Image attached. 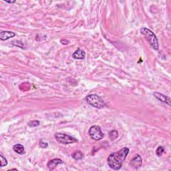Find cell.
<instances>
[{"instance_id": "1", "label": "cell", "mask_w": 171, "mask_h": 171, "mask_svg": "<svg viewBox=\"0 0 171 171\" xmlns=\"http://www.w3.org/2000/svg\"><path fill=\"white\" fill-rule=\"evenodd\" d=\"M128 153L129 148L124 147L118 152L110 154L107 159V163L110 168L115 170H120Z\"/></svg>"}, {"instance_id": "2", "label": "cell", "mask_w": 171, "mask_h": 171, "mask_svg": "<svg viewBox=\"0 0 171 171\" xmlns=\"http://www.w3.org/2000/svg\"><path fill=\"white\" fill-rule=\"evenodd\" d=\"M140 33L145 37V38L150 44V46L154 50H158V48H159L158 41L156 35L154 34L153 31H152L147 27H142L140 29Z\"/></svg>"}, {"instance_id": "3", "label": "cell", "mask_w": 171, "mask_h": 171, "mask_svg": "<svg viewBox=\"0 0 171 171\" xmlns=\"http://www.w3.org/2000/svg\"><path fill=\"white\" fill-rule=\"evenodd\" d=\"M86 102L89 105L96 108H102L106 106V104L102 99V98H100L99 96L95 94L88 95L86 98Z\"/></svg>"}, {"instance_id": "4", "label": "cell", "mask_w": 171, "mask_h": 171, "mask_svg": "<svg viewBox=\"0 0 171 171\" xmlns=\"http://www.w3.org/2000/svg\"><path fill=\"white\" fill-rule=\"evenodd\" d=\"M55 138L58 142L64 144H69L78 142V139L70 135L63 134V133H56L55 134Z\"/></svg>"}, {"instance_id": "5", "label": "cell", "mask_w": 171, "mask_h": 171, "mask_svg": "<svg viewBox=\"0 0 171 171\" xmlns=\"http://www.w3.org/2000/svg\"><path fill=\"white\" fill-rule=\"evenodd\" d=\"M88 134H89L91 138L94 140H100L104 137L102 129L98 125L92 126L88 131Z\"/></svg>"}, {"instance_id": "6", "label": "cell", "mask_w": 171, "mask_h": 171, "mask_svg": "<svg viewBox=\"0 0 171 171\" xmlns=\"http://www.w3.org/2000/svg\"><path fill=\"white\" fill-rule=\"evenodd\" d=\"M142 158L139 154H137L136 155V156L133 158V159L131 160V166L133 168H134L136 169H138L142 166Z\"/></svg>"}, {"instance_id": "7", "label": "cell", "mask_w": 171, "mask_h": 171, "mask_svg": "<svg viewBox=\"0 0 171 171\" xmlns=\"http://www.w3.org/2000/svg\"><path fill=\"white\" fill-rule=\"evenodd\" d=\"M154 96L156 98L160 101V102L165 103L168 104L169 106H170V98L169 96H165V95H164L163 94H161L159 92H154Z\"/></svg>"}, {"instance_id": "8", "label": "cell", "mask_w": 171, "mask_h": 171, "mask_svg": "<svg viewBox=\"0 0 171 171\" xmlns=\"http://www.w3.org/2000/svg\"><path fill=\"white\" fill-rule=\"evenodd\" d=\"M15 36L14 32H12L10 31H2L0 33V39L2 41H5L9 39L14 37Z\"/></svg>"}, {"instance_id": "9", "label": "cell", "mask_w": 171, "mask_h": 171, "mask_svg": "<svg viewBox=\"0 0 171 171\" xmlns=\"http://www.w3.org/2000/svg\"><path fill=\"white\" fill-rule=\"evenodd\" d=\"M63 163V161L61 159H59V158H54V159L50 160L48 163H47V166L49 170H52L53 169H56V167L58 165L60 164H62Z\"/></svg>"}, {"instance_id": "10", "label": "cell", "mask_w": 171, "mask_h": 171, "mask_svg": "<svg viewBox=\"0 0 171 171\" xmlns=\"http://www.w3.org/2000/svg\"><path fill=\"white\" fill-rule=\"evenodd\" d=\"M72 57L76 60H84L86 57V53L84 50L78 48L76 51H75L72 54Z\"/></svg>"}, {"instance_id": "11", "label": "cell", "mask_w": 171, "mask_h": 171, "mask_svg": "<svg viewBox=\"0 0 171 171\" xmlns=\"http://www.w3.org/2000/svg\"><path fill=\"white\" fill-rule=\"evenodd\" d=\"M14 150L19 154H23L25 153V148L23 145L20 144H17L14 146Z\"/></svg>"}, {"instance_id": "12", "label": "cell", "mask_w": 171, "mask_h": 171, "mask_svg": "<svg viewBox=\"0 0 171 171\" xmlns=\"http://www.w3.org/2000/svg\"><path fill=\"white\" fill-rule=\"evenodd\" d=\"M83 156H84L83 154H82V152L79 151V150L75 152V153L72 154V158H73V159L76 160H79L82 159Z\"/></svg>"}, {"instance_id": "13", "label": "cell", "mask_w": 171, "mask_h": 171, "mask_svg": "<svg viewBox=\"0 0 171 171\" xmlns=\"http://www.w3.org/2000/svg\"><path fill=\"white\" fill-rule=\"evenodd\" d=\"M118 137V132L116 131H112L109 132V138L112 140H115Z\"/></svg>"}, {"instance_id": "14", "label": "cell", "mask_w": 171, "mask_h": 171, "mask_svg": "<svg viewBox=\"0 0 171 171\" xmlns=\"http://www.w3.org/2000/svg\"><path fill=\"white\" fill-rule=\"evenodd\" d=\"M40 124V121L38 120H32V121H30L28 123V126L30 127H36V126H39Z\"/></svg>"}, {"instance_id": "15", "label": "cell", "mask_w": 171, "mask_h": 171, "mask_svg": "<svg viewBox=\"0 0 171 171\" xmlns=\"http://www.w3.org/2000/svg\"><path fill=\"white\" fill-rule=\"evenodd\" d=\"M164 153V148L163 147H158L156 149V153L157 154V156H162L163 154Z\"/></svg>"}, {"instance_id": "16", "label": "cell", "mask_w": 171, "mask_h": 171, "mask_svg": "<svg viewBox=\"0 0 171 171\" xmlns=\"http://www.w3.org/2000/svg\"><path fill=\"white\" fill-rule=\"evenodd\" d=\"M0 158H1V167H4L5 166L8 165V160L5 157H4L2 155H0Z\"/></svg>"}, {"instance_id": "17", "label": "cell", "mask_w": 171, "mask_h": 171, "mask_svg": "<svg viewBox=\"0 0 171 171\" xmlns=\"http://www.w3.org/2000/svg\"><path fill=\"white\" fill-rule=\"evenodd\" d=\"M40 146L41 148H46L47 147H48V144L47 143V142H45L43 140H40Z\"/></svg>"}, {"instance_id": "18", "label": "cell", "mask_w": 171, "mask_h": 171, "mask_svg": "<svg viewBox=\"0 0 171 171\" xmlns=\"http://www.w3.org/2000/svg\"><path fill=\"white\" fill-rule=\"evenodd\" d=\"M5 2L6 3H9V4H14L15 2V1H7V0H5Z\"/></svg>"}]
</instances>
